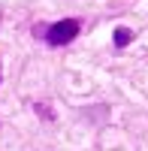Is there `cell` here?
<instances>
[{
  "instance_id": "6da1fadb",
  "label": "cell",
  "mask_w": 148,
  "mask_h": 151,
  "mask_svg": "<svg viewBox=\"0 0 148 151\" xmlns=\"http://www.w3.org/2000/svg\"><path fill=\"white\" fill-rule=\"evenodd\" d=\"M76 33H79V21L76 18H64L57 24H48L45 40H48V45H67V42L76 40Z\"/></svg>"
},
{
  "instance_id": "7a4b0ae2",
  "label": "cell",
  "mask_w": 148,
  "mask_h": 151,
  "mask_svg": "<svg viewBox=\"0 0 148 151\" xmlns=\"http://www.w3.org/2000/svg\"><path fill=\"white\" fill-rule=\"evenodd\" d=\"M130 40H133V33H130L127 27H118V30H115V45H118V48L130 45Z\"/></svg>"
},
{
  "instance_id": "3957f363",
  "label": "cell",
  "mask_w": 148,
  "mask_h": 151,
  "mask_svg": "<svg viewBox=\"0 0 148 151\" xmlns=\"http://www.w3.org/2000/svg\"><path fill=\"white\" fill-rule=\"evenodd\" d=\"M48 33V24H33V36H45Z\"/></svg>"
}]
</instances>
